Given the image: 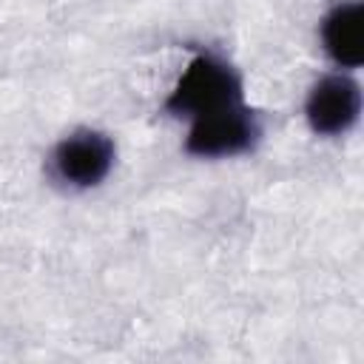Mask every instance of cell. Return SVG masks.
<instances>
[{"instance_id":"3957f363","label":"cell","mask_w":364,"mask_h":364,"mask_svg":"<svg viewBox=\"0 0 364 364\" xmlns=\"http://www.w3.org/2000/svg\"><path fill=\"white\" fill-rule=\"evenodd\" d=\"M259 136H262L259 114L250 105L236 102L222 111L191 119L185 151L191 156H202V159L236 156V154L250 151L259 142Z\"/></svg>"},{"instance_id":"277c9868","label":"cell","mask_w":364,"mask_h":364,"mask_svg":"<svg viewBox=\"0 0 364 364\" xmlns=\"http://www.w3.org/2000/svg\"><path fill=\"white\" fill-rule=\"evenodd\" d=\"M361 114V85L350 74H324L313 82L304 100V117L313 134L341 136Z\"/></svg>"},{"instance_id":"7a4b0ae2","label":"cell","mask_w":364,"mask_h":364,"mask_svg":"<svg viewBox=\"0 0 364 364\" xmlns=\"http://www.w3.org/2000/svg\"><path fill=\"white\" fill-rule=\"evenodd\" d=\"M114 139L94 128H80L68 136H63L51 154H48V176L68 188V191H85L100 185L111 168H114Z\"/></svg>"},{"instance_id":"6da1fadb","label":"cell","mask_w":364,"mask_h":364,"mask_svg":"<svg viewBox=\"0 0 364 364\" xmlns=\"http://www.w3.org/2000/svg\"><path fill=\"white\" fill-rule=\"evenodd\" d=\"M236 102H245L242 77L236 74V68L216 54L199 51L176 80L173 91L168 94L165 114L196 119Z\"/></svg>"},{"instance_id":"5b68a950","label":"cell","mask_w":364,"mask_h":364,"mask_svg":"<svg viewBox=\"0 0 364 364\" xmlns=\"http://www.w3.org/2000/svg\"><path fill=\"white\" fill-rule=\"evenodd\" d=\"M321 46L341 68H358L364 60V6L341 0L321 17Z\"/></svg>"}]
</instances>
